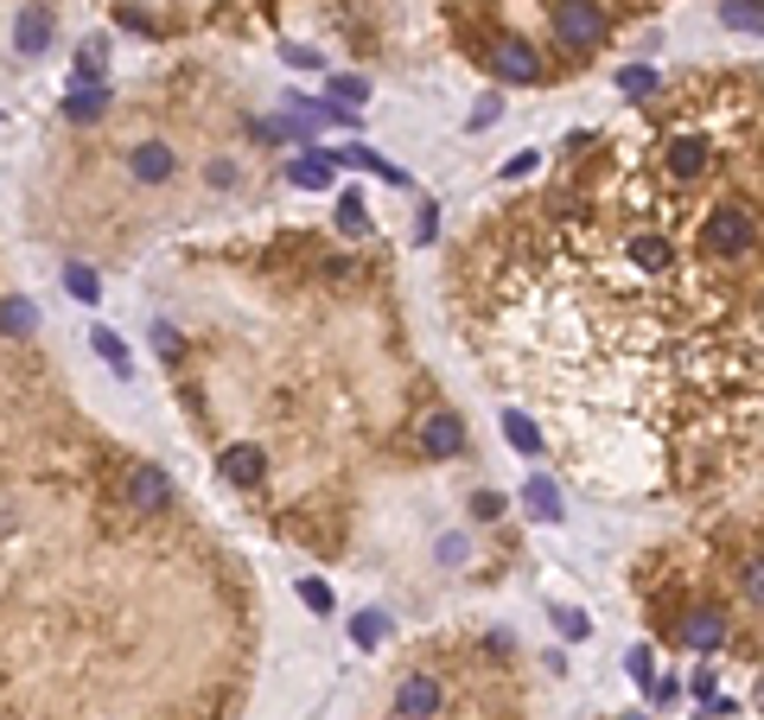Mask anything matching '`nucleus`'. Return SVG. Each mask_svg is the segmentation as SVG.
I'll return each mask as SVG.
<instances>
[{
  "label": "nucleus",
  "mask_w": 764,
  "mask_h": 720,
  "mask_svg": "<svg viewBox=\"0 0 764 720\" xmlns=\"http://www.w3.org/2000/svg\"><path fill=\"white\" fill-rule=\"evenodd\" d=\"M752 243H759V224H752V211L745 204H714L707 211V224H701V249L707 256H720V262H732V256H752Z\"/></svg>",
  "instance_id": "obj_1"
},
{
  "label": "nucleus",
  "mask_w": 764,
  "mask_h": 720,
  "mask_svg": "<svg viewBox=\"0 0 764 720\" xmlns=\"http://www.w3.org/2000/svg\"><path fill=\"white\" fill-rule=\"evenodd\" d=\"M173 479L153 465V459H141V465H128V479H121V504L134 510V517H166L173 510Z\"/></svg>",
  "instance_id": "obj_2"
},
{
  "label": "nucleus",
  "mask_w": 764,
  "mask_h": 720,
  "mask_svg": "<svg viewBox=\"0 0 764 720\" xmlns=\"http://www.w3.org/2000/svg\"><path fill=\"white\" fill-rule=\"evenodd\" d=\"M554 38H561L567 51H592V45L606 38L599 0H554Z\"/></svg>",
  "instance_id": "obj_3"
},
{
  "label": "nucleus",
  "mask_w": 764,
  "mask_h": 720,
  "mask_svg": "<svg viewBox=\"0 0 764 720\" xmlns=\"http://www.w3.org/2000/svg\"><path fill=\"white\" fill-rule=\"evenodd\" d=\"M446 708V688H439L434 670H414V676H401L396 701H389V715L396 720H434Z\"/></svg>",
  "instance_id": "obj_4"
},
{
  "label": "nucleus",
  "mask_w": 764,
  "mask_h": 720,
  "mask_svg": "<svg viewBox=\"0 0 764 720\" xmlns=\"http://www.w3.org/2000/svg\"><path fill=\"white\" fill-rule=\"evenodd\" d=\"M128 179L146 191L173 186L179 179V147H166V141H141V147H128Z\"/></svg>",
  "instance_id": "obj_5"
},
{
  "label": "nucleus",
  "mask_w": 764,
  "mask_h": 720,
  "mask_svg": "<svg viewBox=\"0 0 764 720\" xmlns=\"http://www.w3.org/2000/svg\"><path fill=\"white\" fill-rule=\"evenodd\" d=\"M421 453L427 459H459L466 453V421L452 415V409H434V415L421 421Z\"/></svg>",
  "instance_id": "obj_6"
},
{
  "label": "nucleus",
  "mask_w": 764,
  "mask_h": 720,
  "mask_svg": "<svg viewBox=\"0 0 764 720\" xmlns=\"http://www.w3.org/2000/svg\"><path fill=\"white\" fill-rule=\"evenodd\" d=\"M491 71L504 76V83H536V76H542V58H536L522 38H504V45L491 51Z\"/></svg>",
  "instance_id": "obj_7"
},
{
  "label": "nucleus",
  "mask_w": 764,
  "mask_h": 720,
  "mask_svg": "<svg viewBox=\"0 0 764 720\" xmlns=\"http://www.w3.org/2000/svg\"><path fill=\"white\" fill-rule=\"evenodd\" d=\"M218 465H223V479H230L236 492H255V485L268 479V453H261V447H223Z\"/></svg>",
  "instance_id": "obj_8"
},
{
  "label": "nucleus",
  "mask_w": 764,
  "mask_h": 720,
  "mask_svg": "<svg viewBox=\"0 0 764 720\" xmlns=\"http://www.w3.org/2000/svg\"><path fill=\"white\" fill-rule=\"evenodd\" d=\"M13 51H26V58H45V51H51V13H45V7H20V20H13Z\"/></svg>",
  "instance_id": "obj_9"
},
{
  "label": "nucleus",
  "mask_w": 764,
  "mask_h": 720,
  "mask_svg": "<svg viewBox=\"0 0 764 720\" xmlns=\"http://www.w3.org/2000/svg\"><path fill=\"white\" fill-rule=\"evenodd\" d=\"M682 645L689 650H720L727 645V612H714V606H701L682 618Z\"/></svg>",
  "instance_id": "obj_10"
},
{
  "label": "nucleus",
  "mask_w": 764,
  "mask_h": 720,
  "mask_svg": "<svg viewBox=\"0 0 764 720\" xmlns=\"http://www.w3.org/2000/svg\"><path fill=\"white\" fill-rule=\"evenodd\" d=\"M287 186H299V191H331V160H326V147L293 153V160H287Z\"/></svg>",
  "instance_id": "obj_11"
},
{
  "label": "nucleus",
  "mask_w": 764,
  "mask_h": 720,
  "mask_svg": "<svg viewBox=\"0 0 764 720\" xmlns=\"http://www.w3.org/2000/svg\"><path fill=\"white\" fill-rule=\"evenodd\" d=\"M109 115V83H71V103H64V121L77 128H90V121H103Z\"/></svg>",
  "instance_id": "obj_12"
},
{
  "label": "nucleus",
  "mask_w": 764,
  "mask_h": 720,
  "mask_svg": "<svg viewBox=\"0 0 764 720\" xmlns=\"http://www.w3.org/2000/svg\"><path fill=\"white\" fill-rule=\"evenodd\" d=\"M522 504H529V517H536V523H561V517H567V510H561V492H554V479H542V472L522 485Z\"/></svg>",
  "instance_id": "obj_13"
},
{
  "label": "nucleus",
  "mask_w": 764,
  "mask_h": 720,
  "mask_svg": "<svg viewBox=\"0 0 764 720\" xmlns=\"http://www.w3.org/2000/svg\"><path fill=\"white\" fill-rule=\"evenodd\" d=\"M0 332H7V339H33L38 332V306L20 300V294H7V300H0Z\"/></svg>",
  "instance_id": "obj_14"
},
{
  "label": "nucleus",
  "mask_w": 764,
  "mask_h": 720,
  "mask_svg": "<svg viewBox=\"0 0 764 720\" xmlns=\"http://www.w3.org/2000/svg\"><path fill=\"white\" fill-rule=\"evenodd\" d=\"M504 440L516 447V453H529V459H542V427L522 415V409H504Z\"/></svg>",
  "instance_id": "obj_15"
},
{
  "label": "nucleus",
  "mask_w": 764,
  "mask_h": 720,
  "mask_svg": "<svg viewBox=\"0 0 764 720\" xmlns=\"http://www.w3.org/2000/svg\"><path fill=\"white\" fill-rule=\"evenodd\" d=\"M326 103L331 109H357V103H369V76H357V71L326 76Z\"/></svg>",
  "instance_id": "obj_16"
},
{
  "label": "nucleus",
  "mask_w": 764,
  "mask_h": 720,
  "mask_svg": "<svg viewBox=\"0 0 764 720\" xmlns=\"http://www.w3.org/2000/svg\"><path fill=\"white\" fill-rule=\"evenodd\" d=\"M64 294H71L77 306H96L103 300V274L90 262H64Z\"/></svg>",
  "instance_id": "obj_17"
},
{
  "label": "nucleus",
  "mask_w": 764,
  "mask_h": 720,
  "mask_svg": "<svg viewBox=\"0 0 764 720\" xmlns=\"http://www.w3.org/2000/svg\"><path fill=\"white\" fill-rule=\"evenodd\" d=\"M90 344H96V357H103V364H109V370H115L121 382L134 377V357H128V344L115 339L109 326H96V332H90Z\"/></svg>",
  "instance_id": "obj_18"
},
{
  "label": "nucleus",
  "mask_w": 764,
  "mask_h": 720,
  "mask_svg": "<svg viewBox=\"0 0 764 720\" xmlns=\"http://www.w3.org/2000/svg\"><path fill=\"white\" fill-rule=\"evenodd\" d=\"M383 638H389V612H357V618H351V645L357 650H383Z\"/></svg>",
  "instance_id": "obj_19"
},
{
  "label": "nucleus",
  "mask_w": 764,
  "mask_h": 720,
  "mask_svg": "<svg viewBox=\"0 0 764 720\" xmlns=\"http://www.w3.org/2000/svg\"><path fill=\"white\" fill-rule=\"evenodd\" d=\"M669 173H675V179H701V173H707V147H701V141H675V147H669Z\"/></svg>",
  "instance_id": "obj_20"
},
{
  "label": "nucleus",
  "mask_w": 764,
  "mask_h": 720,
  "mask_svg": "<svg viewBox=\"0 0 764 720\" xmlns=\"http://www.w3.org/2000/svg\"><path fill=\"white\" fill-rule=\"evenodd\" d=\"M103 71H109V45H103V38H90V45L77 51V71H71V83H103Z\"/></svg>",
  "instance_id": "obj_21"
},
{
  "label": "nucleus",
  "mask_w": 764,
  "mask_h": 720,
  "mask_svg": "<svg viewBox=\"0 0 764 720\" xmlns=\"http://www.w3.org/2000/svg\"><path fill=\"white\" fill-rule=\"evenodd\" d=\"M720 20H727L732 33H752V38L764 33V13H759V0H727V7H720Z\"/></svg>",
  "instance_id": "obj_22"
},
{
  "label": "nucleus",
  "mask_w": 764,
  "mask_h": 720,
  "mask_svg": "<svg viewBox=\"0 0 764 720\" xmlns=\"http://www.w3.org/2000/svg\"><path fill=\"white\" fill-rule=\"evenodd\" d=\"M338 229L344 236H369V211H364L357 191H338Z\"/></svg>",
  "instance_id": "obj_23"
},
{
  "label": "nucleus",
  "mask_w": 764,
  "mask_h": 720,
  "mask_svg": "<svg viewBox=\"0 0 764 720\" xmlns=\"http://www.w3.org/2000/svg\"><path fill=\"white\" fill-rule=\"evenodd\" d=\"M631 262L644 268V274H662V268H669V243H662V236H637V243H631Z\"/></svg>",
  "instance_id": "obj_24"
},
{
  "label": "nucleus",
  "mask_w": 764,
  "mask_h": 720,
  "mask_svg": "<svg viewBox=\"0 0 764 720\" xmlns=\"http://www.w3.org/2000/svg\"><path fill=\"white\" fill-rule=\"evenodd\" d=\"M497 121H504V96H497V90H484V96L472 103V115H466V128L484 134V128H497Z\"/></svg>",
  "instance_id": "obj_25"
},
{
  "label": "nucleus",
  "mask_w": 764,
  "mask_h": 720,
  "mask_svg": "<svg viewBox=\"0 0 764 720\" xmlns=\"http://www.w3.org/2000/svg\"><path fill=\"white\" fill-rule=\"evenodd\" d=\"M554 632H561L567 645H586V638H592V618L574 612V606H554Z\"/></svg>",
  "instance_id": "obj_26"
},
{
  "label": "nucleus",
  "mask_w": 764,
  "mask_h": 720,
  "mask_svg": "<svg viewBox=\"0 0 764 720\" xmlns=\"http://www.w3.org/2000/svg\"><path fill=\"white\" fill-rule=\"evenodd\" d=\"M619 90H624V96H656V71H650V64H624Z\"/></svg>",
  "instance_id": "obj_27"
},
{
  "label": "nucleus",
  "mask_w": 764,
  "mask_h": 720,
  "mask_svg": "<svg viewBox=\"0 0 764 720\" xmlns=\"http://www.w3.org/2000/svg\"><path fill=\"white\" fill-rule=\"evenodd\" d=\"M293 593H299V600H306V606L319 612V618H331V587H326V580H319V574H306V580H299V587H293Z\"/></svg>",
  "instance_id": "obj_28"
},
{
  "label": "nucleus",
  "mask_w": 764,
  "mask_h": 720,
  "mask_svg": "<svg viewBox=\"0 0 764 720\" xmlns=\"http://www.w3.org/2000/svg\"><path fill=\"white\" fill-rule=\"evenodd\" d=\"M466 555H472V542H466V535H439V562H446V568H459Z\"/></svg>",
  "instance_id": "obj_29"
},
{
  "label": "nucleus",
  "mask_w": 764,
  "mask_h": 720,
  "mask_svg": "<svg viewBox=\"0 0 764 720\" xmlns=\"http://www.w3.org/2000/svg\"><path fill=\"white\" fill-rule=\"evenodd\" d=\"M472 517H478V523L504 517V492H478V497H472Z\"/></svg>",
  "instance_id": "obj_30"
},
{
  "label": "nucleus",
  "mask_w": 764,
  "mask_h": 720,
  "mask_svg": "<svg viewBox=\"0 0 764 720\" xmlns=\"http://www.w3.org/2000/svg\"><path fill=\"white\" fill-rule=\"evenodd\" d=\"M624 676L637 688H650V650H631V657H624Z\"/></svg>",
  "instance_id": "obj_31"
},
{
  "label": "nucleus",
  "mask_w": 764,
  "mask_h": 720,
  "mask_svg": "<svg viewBox=\"0 0 764 720\" xmlns=\"http://www.w3.org/2000/svg\"><path fill=\"white\" fill-rule=\"evenodd\" d=\"M536 166H542V153H536V147H522V153H516V160L504 166V179H529Z\"/></svg>",
  "instance_id": "obj_32"
},
{
  "label": "nucleus",
  "mask_w": 764,
  "mask_h": 720,
  "mask_svg": "<svg viewBox=\"0 0 764 720\" xmlns=\"http://www.w3.org/2000/svg\"><path fill=\"white\" fill-rule=\"evenodd\" d=\"M281 58H287L293 71H319V51H313V45H287Z\"/></svg>",
  "instance_id": "obj_33"
},
{
  "label": "nucleus",
  "mask_w": 764,
  "mask_h": 720,
  "mask_svg": "<svg viewBox=\"0 0 764 720\" xmlns=\"http://www.w3.org/2000/svg\"><path fill=\"white\" fill-rule=\"evenodd\" d=\"M236 179H243V166H236V160H211V186H236Z\"/></svg>",
  "instance_id": "obj_34"
},
{
  "label": "nucleus",
  "mask_w": 764,
  "mask_h": 720,
  "mask_svg": "<svg viewBox=\"0 0 764 720\" xmlns=\"http://www.w3.org/2000/svg\"><path fill=\"white\" fill-rule=\"evenodd\" d=\"M434 229H439V204H421V243H427Z\"/></svg>",
  "instance_id": "obj_35"
}]
</instances>
